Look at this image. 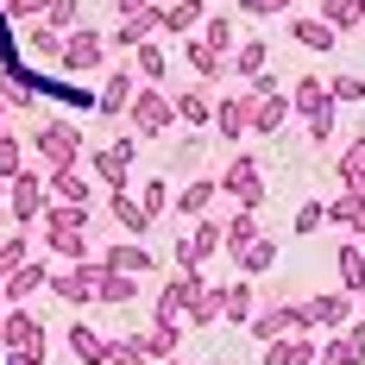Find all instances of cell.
I'll use <instances>...</instances> for the list:
<instances>
[{
    "mask_svg": "<svg viewBox=\"0 0 365 365\" xmlns=\"http://www.w3.org/2000/svg\"><path fill=\"white\" fill-rule=\"evenodd\" d=\"M88 208H70V202H51L44 208V246L63 258V264H82V258H95L88 252Z\"/></svg>",
    "mask_w": 365,
    "mask_h": 365,
    "instance_id": "obj_1",
    "label": "cell"
},
{
    "mask_svg": "<svg viewBox=\"0 0 365 365\" xmlns=\"http://www.w3.org/2000/svg\"><path fill=\"white\" fill-rule=\"evenodd\" d=\"M82 151H88V139H82V126H76V120H44V126L32 133L38 170H76V164H82Z\"/></svg>",
    "mask_w": 365,
    "mask_h": 365,
    "instance_id": "obj_2",
    "label": "cell"
},
{
    "mask_svg": "<svg viewBox=\"0 0 365 365\" xmlns=\"http://www.w3.org/2000/svg\"><path fill=\"white\" fill-rule=\"evenodd\" d=\"M215 252H227V220H215V215L189 220V233L177 240V271H202Z\"/></svg>",
    "mask_w": 365,
    "mask_h": 365,
    "instance_id": "obj_3",
    "label": "cell"
},
{
    "mask_svg": "<svg viewBox=\"0 0 365 365\" xmlns=\"http://www.w3.org/2000/svg\"><path fill=\"white\" fill-rule=\"evenodd\" d=\"M126 120H133V133H145V139H164V133L177 126V101H170L164 88H151V82H139V95H133V108H126Z\"/></svg>",
    "mask_w": 365,
    "mask_h": 365,
    "instance_id": "obj_4",
    "label": "cell"
},
{
    "mask_svg": "<svg viewBox=\"0 0 365 365\" xmlns=\"http://www.w3.org/2000/svg\"><path fill=\"white\" fill-rule=\"evenodd\" d=\"M44 208H51V182H44V170H19V177L6 182V220L32 227V220H44Z\"/></svg>",
    "mask_w": 365,
    "mask_h": 365,
    "instance_id": "obj_5",
    "label": "cell"
},
{
    "mask_svg": "<svg viewBox=\"0 0 365 365\" xmlns=\"http://www.w3.org/2000/svg\"><path fill=\"white\" fill-rule=\"evenodd\" d=\"M133 158H139V139H133V133H126V139H113V145H101L95 151V158H88V177L101 182V189H133V182H126V170H133Z\"/></svg>",
    "mask_w": 365,
    "mask_h": 365,
    "instance_id": "obj_6",
    "label": "cell"
},
{
    "mask_svg": "<svg viewBox=\"0 0 365 365\" xmlns=\"http://www.w3.org/2000/svg\"><path fill=\"white\" fill-rule=\"evenodd\" d=\"M315 322H309V302H277V309H258L252 322H246V334L252 340H284V334H309Z\"/></svg>",
    "mask_w": 365,
    "mask_h": 365,
    "instance_id": "obj_7",
    "label": "cell"
},
{
    "mask_svg": "<svg viewBox=\"0 0 365 365\" xmlns=\"http://www.w3.org/2000/svg\"><path fill=\"white\" fill-rule=\"evenodd\" d=\"M220 189H227L240 208H258V202H264V164H258L252 151H240V158L220 170Z\"/></svg>",
    "mask_w": 365,
    "mask_h": 365,
    "instance_id": "obj_8",
    "label": "cell"
},
{
    "mask_svg": "<svg viewBox=\"0 0 365 365\" xmlns=\"http://www.w3.org/2000/svg\"><path fill=\"white\" fill-rule=\"evenodd\" d=\"M108 44H113L108 32H95V26H76V32L63 38V70H76V76L101 70V63H108Z\"/></svg>",
    "mask_w": 365,
    "mask_h": 365,
    "instance_id": "obj_9",
    "label": "cell"
},
{
    "mask_svg": "<svg viewBox=\"0 0 365 365\" xmlns=\"http://www.w3.org/2000/svg\"><path fill=\"white\" fill-rule=\"evenodd\" d=\"M252 108H258V95H246V88H240V95H220V101H215V133L227 139V145H240V139L252 133Z\"/></svg>",
    "mask_w": 365,
    "mask_h": 365,
    "instance_id": "obj_10",
    "label": "cell"
},
{
    "mask_svg": "<svg viewBox=\"0 0 365 365\" xmlns=\"http://www.w3.org/2000/svg\"><path fill=\"white\" fill-rule=\"evenodd\" d=\"M95 284H101V258H82V264H63V271L51 277V290L63 296L70 309H82V302H95Z\"/></svg>",
    "mask_w": 365,
    "mask_h": 365,
    "instance_id": "obj_11",
    "label": "cell"
},
{
    "mask_svg": "<svg viewBox=\"0 0 365 365\" xmlns=\"http://www.w3.org/2000/svg\"><path fill=\"white\" fill-rule=\"evenodd\" d=\"M290 108H296V120L334 113V88H328V76H296V82H290Z\"/></svg>",
    "mask_w": 365,
    "mask_h": 365,
    "instance_id": "obj_12",
    "label": "cell"
},
{
    "mask_svg": "<svg viewBox=\"0 0 365 365\" xmlns=\"http://www.w3.org/2000/svg\"><path fill=\"white\" fill-rule=\"evenodd\" d=\"M32 340H44V322H38L26 302H13V309L0 315V353H13V346H32Z\"/></svg>",
    "mask_w": 365,
    "mask_h": 365,
    "instance_id": "obj_13",
    "label": "cell"
},
{
    "mask_svg": "<svg viewBox=\"0 0 365 365\" xmlns=\"http://www.w3.org/2000/svg\"><path fill=\"white\" fill-rule=\"evenodd\" d=\"M158 32H164V6L151 0V6H139V13H126V19H120V32H113V44L139 51V44H151Z\"/></svg>",
    "mask_w": 365,
    "mask_h": 365,
    "instance_id": "obj_14",
    "label": "cell"
},
{
    "mask_svg": "<svg viewBox=\"0 0 365 365\" xmlns=\"http://www.w3.org/2000/svg\"><path fill=\"white\" fill-rule=\"evenodd\" d=\"M44 182H51V202H70V208H88L95 202V177L76 164V170H44Z\"/></svg>",
    "mask_w": 365,
    "mask_h": 365,
    "instance_id": "obj_15",
    "label": "cell"
},
{
    "mask_svg": "<svg viewBox=\"0 0 365 365\" xmlns=\"http://www.w3.org/2000/svg\"><path fill=\"white\" fill-rule=\"evenodd\" d=\"M63 38L57 26H44V19H32V32H19V51L32 57V63H63Z\"/></svg>",
    "mask_w": 365,
    "mask_h": 365,
    "instance_id": "obj_16",
    "label": "cell"
},
{
    "mask_svg": "<svg viewBox=\"0 0 365 365\" xmlns=\"http://www.w3.org/2000/svg\"><path fill=\"white\" fill-rule=\"evenodd\" d=\"M309 322H315V328H346V322H353V296L346 290H322V296H309Z\"/></svg>",
    "mask_w": 365,
    "mask_h": 365,
    "instance_id": "obj_17",
    "label": "cell"
},
{
    "mask_svg": "<svg viewBox=\"0 0 365 365\" xmlns=\"http://www.w3.org/2000/svg\"><path fill=\"white\" fill-rule=\"evenodd\" d=\"M108 220H113V227H120V233H133V240H139V233H145V227H151L145 202H139L133 189H113V195H108Z\"/></svg>",
    "mask_w": 365,
    "mask_h": 365,
    "instance_id": "obj_18",
    "label": "cell"
},
{
    "mask_svg": "<svg viewBox=\"0 0 365 365\" xmlns=\"http://www.w3.org/2000/svg\"><path fill=\"white\" fill-rule=\"evenodd\" d=\"M322 346L309 334H284V340H264V365H315Z\"/></svg>",
    "mask_w": 365,
    "mask_h": 365,
    "instance_id": "obj_19",
    "label": "cell"
},
{
    "mask_svg": "<svg viewBox=\"0 0 365 365\" xmlns=\"http://www.w3.org/2000/svg\"><path fill=\"white\" fill-rule=\"evenodd\" d=\"M133 95H139V76H133V70H113L108 82H101V95H95V108L108 113V120H120V113L133 108Z\"/></svg>",
    "mask_w": 365,
    "mask_h": 365,
    "instance_id": "obj_20",
    "label": "cell"
},
{
    "mask_svg": "<svg viewBox=\"0 0 365 365\" xmlns=\"http://www.w3.org/2000/svg\"><path fill=\"white\" fill-rule=\"evenodd\" d=\"M202 290V271H170L164 277V290H158V315H177L182 322V309H189V296Z\"/></svg>",
    "mask_w": 365,
    "mask_h": 365,
    "instance_id": "obj_21",
    "label": "cell"
},
{
    "mask_svg": "<svg viewBox=\"0 0 365 365\" xmlns=\"http://www.w3.org/2000/svg\"><path fill=\"white\" fill-rule=\"evenodd\" d=\"M101 264H108V271H126V277H151V252H145V240H113L108 252H101Z\"/></svg>",
    "mask_w": 365,
    "mask_h": 365,
    "instance_id": "obj_22",
    "label": "cell"
},
{
    "mask_svg": "<svg viewBox=\"0 0 365 365\" xmlns=\"http://www.w3.org/2000/svg\"><path fill=\"white\" fill-rule=\"evenodd\" d=\"M139 334H145V353L158 365L177 359V346H182V322H177V315H151V328H139Z\"/></svg>",
    "mask_w": 365,
    "mask_h": 365,
    "instance_id": "obj_23",
    "label": "cell"
},
{
    "mask_svg": "<svg viewBox=\"0 0 365 365\" xmlns=\"http://www.w3.org/2000/svg\"><path fill=\"white\" fill-rule=\"evenodd\" d=\"M334 182L365 195V133H353V139H346V151L334 158Z\"/></svg>",
    "mask_w": 365,
    "mask_h": 365,
    "instance_id": "obj_24",
    "label": "cell"
},
{
    "mask_svg": "<svg viewBox=\"0 0 365 365\" xmlns=\"http://www.w3.org/2000/svg\"><path fill=\"white\" fill-rule=\"evenodd\" d=\"M258 315V284H220V322H252Z\"/></svg>",
    "mask_w": 365,
    "mask_h": 365,
    "instance_id": "obj_25",
    "label": "cell"
},
{
    "mask_svg": "<svg viewBox=\"0 0 365 365\" xmlns=\"http://www.w3.org/2000/svg\"><path fill=\"white\" fill-rule=\"evenodd\" d=\"M296 120V108H290V88H277V95H264L252 108V133H284Z\"/></svg>",
    "mask_w": 365,
    "mask_h": 365,
    "instance_id": "obj_26",
    "label": "cell"
},
{
    "mask_svg": "<svg viewBox=\"0 0 365 365\" xmlns=\"http://www.w3.org/2000/svg\"><path fill=\"white\" fill-rule=\"evenodd\" d=\"M334 271H340V290L359 296L365 290V240H346V246L334 252Z\"/></svg>",
    "mask_w": 365,
    "mask_h": 365,
    "instance_id": "obj_27",
    "label": "cell"
},
{
    "mask_svg": "<svg viewBox=\"0 0 365 365\" xmlns=\"http://www.w3.org/2000/svg\"><path fill=\"white\" fill-rule=\"evenodd\" d=\"M328 220H334V227H346L353 240H365V195H359V189H340V195L328 202Z\"/></svg>",
    "mask_w": 365,
    "mask_h": 365,
    "instance_id": "obj_28",
    "label": "cell"
},
{
    "mask_svg": "<svg viewBox=\"0 0 365 365\" xmlns=\"http://www.w3.org/2000/svg\"><path fill=\"white\" fill-rule=\"evenodd\" d=\"M202 26H208V0H170V6H164V32L195 38Z\"/></svg>",
    "mask_w": 365,
    "mask_h": 365,
    "instance_id": "obj_29",
    "label": "cell"
},
{
    "mask_svg": "<svg viewBox=\"0 0 365 365\" xmlns=\"http://www.w3.org/2000/svg\"><path fill=\"white\" fill-rule=\"evenodd\" d=\"M182 57H189V76H195V82H227V76H233V57H215V51H202L195 38L182 44Z\"/></svg>",
    "mask_w": 365,
    "mask_h": 365,
    "instance_id": "obj_30",
    "label": "cell"
},
{
    "mask_svg": "<svg viewBox=\"0 0 365 365\" xmlns=\"http://www.w3.org/2000/svg\"><path fill=\"white\" fill-rule=\"evenodd\" d=\"M139 284H145V277H126V271H108V264H101V284H95V302H108V309H126V302L139 296Z\"/></svg>",
    "mask_w": 365,
    "mask_h": 365,
    "instance_id": "obj_31",
    "label": "cell"
},
{
    "mask_svg": "<svg viewBox=\"0 0 365 365\" xmlns=\"http://www.w3.org/2000/svg\"><path fill=\"white\" fill-rule=\"evenodd\" d=\"M290 38H296V44H302V51H334V38H340V32H334V26H328V19H322V13H296Z\"/></svg>",
    "mask_w": 365,
    "mask_h": 365,
    "instance_id": "obj_32",
    "label": "cell"
},
{
    "mask_svg": "<svg viewBox=\"0 0 365 365\" xmlns=\"http://www.w3.org/2000/svg\"><path fill=\"white\" fill-rule=\"evenodd\" d=\"M195 44H202V51H215V57H233V51H240V32H233V19H227V13H208V26L195 32Z\"/></svg>",
    "mask_w": 365,
    "mask_h": 365,
    "instance_id": "obj_33",
    "label": "cell"
},
{
    "mask_svg": "<svg viewBox=\"0 0 365 365\" xmlns=\"http://www.w3.org/2000/svg\"><path fill=\"white\" fill-rule=\"evenodd\" d=\"M70 353H76V359H82V365H108L113 340H108V334H95V328H88V322H76V328H70Z\"/></svg>",
    "mask_w": 365,
    "mask_h": 365,
    "instance_id": "obj_34",
    "label": "cell"
},
{
    "mask_svg": "<svg viewBox=\"0 0 365 365\" xmlns=\"http://www.w3.org/2000/svg\"><path fill=\"white\" fill-rule=\"evenodd\" d=\"M177 101V120H189V126H215V95H208V82H195V88H182V95H170Z\"/></svg>",
    "mask_w": 365,
    "mask_h": 365,
    "instance_id": "obj_35",
    "label": "cell"
},
{
    "mask_svg": "<svg viewBox=\"0 0 365 365\" xmlns=\"http://www.w3.org/2000/svg\"><path fill=\"white\" fill-rule=\"evenodd\" d=\"M208 322H220V284L202 277V290L189 296V309H182V328H208Z\"/></svg>",
    "mask_w": 365,
    "mask_h": 365,
    "instance_id": "obj_36",
    "label": "cell"
},
{
    "mask_svg": "<svg viewBox=\"0 0 365 365\" xmlns=\"http://www.w3.org/2000/svg\"><path fill=\"white\" fill-rule=\"evenodd\" d=\"M51 277H57V271H44L38 258H26L19 271H6V296H13V302H26V296H38L44 284H51Z\"/></svg>",
    "mask_w": 365,
    "mask_h": 365,
    "instance_id": "obj_37",
    "label": "cell"
},
{
    "mask_svg": "<svg viewBox=\"0 0 365 365\" xmlns=\"http://www.w3.org/2000/svg\"><path fill=\"white\" fill-rule=\"evenodd\" d=\"M252 240H264V227H258V208H233V220H227V252L240 258Z\"/></svg>",
    "mask_w": 365,
    "mask_h": 365,
    "instance_id": "obj_38",
    "label": "cell"
},
{
    "mask_svg": "<svg viewBox=\"0 0 365 365\" xmlns=\"http://www.w3.org/2000/svg\"><path fill=\"white\" fill-rule=\"evenodd\" d=\"M215 195H220V177H215V182H208V177H195V182H182V189H177V208H182L189 220H202Z\"/></svg>",
    "mask_w": 365,
    "mask_h": 365,
    "instance_id": "obj_39",
    "label": "cell"
},
{
    "mask_svg": "<svg viewBox=\"0 0 365 365\" xmlns=\"http://www.w3.org/2000/svg\"><path fill=\"white\" fill-rule=\"evenodd\" d=\"M233 264H240V277H264V271L277 264V240H271V233H264V240H252V246L233 258Z\"/></svg>",
    "mask_w": 365,
    "mask_h": 365,
    "instance_id": "obj_40",
    "label": "cell"
},
{
    "mask_svg": "<svg viewBox=\"0 0 365 365\" xmlns=\"http://www.w3.org/2000/svg\"><path fill=\"white\" fill-rule=\"evenodd\" d=\"M322 19L334 32H359L365 26V0H322Z\"/></svg>",
    "mask_w": 365,
    "mask_h": 365,
    "instance_id": "obj_41",
    "label": "cell"
},
{
    "mask_svg": "<svg viewBox=\"0 0 365 365\" xmlns=\"http://www.w3.org/2000/svg\"><path fill=\"white\" fill-rule=\"evenodd\" d=\"M264 57H271V51H264V38H246V44L233 51V76H240V82L264 76Z\"/></svg>",
    "mask_w": 365,
    "mask_h": 365,
    "instance_id": "obj_42",
    "label": "cell"
},
{
    "mask_svg": "<svg viewBox=\"0 0 365 365\" xmlns=\"http://www.w3.org/2000/svg\"><path fill=\"white\" fill-rule=\"evenodd\" d=\"M133 57H139V63H133V76H139V82H151V88H158V82H164V44H158V38H151V44H139V51H133Z\"/></svg>",
    "mask_w": 365,
    "mask_h": 365,
    "instance_id": "obj_43",
    "label": "cell"
},
{
    "mask_svg": "<svg viewBox=\"0 0 365 365\" xmlns=\"http://www.w3.org/2000/svg\"><path fill=\"white\" fill-rule=\"evenodd\" d=\"M108 365H151V353H145V334H126V340H113Z\"/></svg>",
    "mask_w": 365,
    "mask_h": 365,
    "instance_id": "obj_44",
    "label": "cell"
},
{
    "mask_svg": "<svg viewBox=\"0 0 365 365\" xmlns=\"http://www.w3.org/2000/svg\"><path fill=\"white\" fill-rule=\"evenodd\" d=\"M44 26L76 32V26H82V0H51V6H44Z\"/></svg>",
    "mask_w": 365,
    "mask_h": 365,
    "instance_id": "obj_45",
    "label": "cell"
},
{
    "mask_svg": "<svg viewBox=\"0 0 365 365\" xmlns=\"http://www.w3.org/2000/svg\"><path fill=\"white\" fill-rule=\"evenodd\" d=\"M26 258H32V246H26V233H6V240H0V271H19Z\"/></svg>",
    "mask_w": 365,
    "mask_h": 365,
    "instance_id": "obj_46",
    "label": "cell"
},
{
    "mask_svg": "<svg viewBox=\"0 0 365 365\" xmlns=\"http://www.w3.org/2000/svg\"><path fill=\"white\" fill-rule=\"evenodd\" d=\"M334 88V108H346V101H365V76H328Z\"/></svg>",
    "mask_w": 365,
    "mask_h": 365,
    "instance_id": "obj_47",
    "label": "cell"
},
{
    "mask_svg": "<svg viewBox=\"0 0 365 365\" xmlns=\"http://www.w3.org/2000/svg\"><path fill=\"white\" fill-rule=\"evenodd\" d=\"M315 227H328V202H302L296 208V233H315Z\"/></svg>",
    "mask_w": 365,
    "mask_h": 365,
    "instance_id": "obj_48",
    "label": "cell"
},
{
    "mask_svg": "<svg viewBox=\"0 0 365 365\" xmlns=\"http://www.w3.org/2000/svg\"><path fill=\"white\" fill-rule=\"evenodd\" d=\"M51 353H44V340H32V346H13V353H0V365H44Z\"/></svg>",
    "mask_w": 365,
    "mask_h": 365,
    "instance_id": "obj_49",
    "label": "cell"
},
{
    "mask_svg": "<svg viewBox=\"0 0 365 365\" xmlns=\"http://www.w3.org/2000/svg\"><path fill=\"white\" fill-rule=\"evenodd\" d=\"M44 6H51V0H0L6 19H44Z\"/></svg>",
    "mask_w": 365,
    "mask_h": 365,
    "instance_id": "obj_50",
    "label": "cell"
},
{
    "mask_svg": "<svg viewBox=\"0 0 365 365\" xmlns=\"http://www.w3.org/2000/svg\"><path fill=\"white\" fill-rule=\"evenodd\" d=\"M240 13H252V19H271V13H290V0H233Z\"/></svg>",
    "mask_w": 365,
    "mask_h": 365,
    "instance_id": "obj_51",
    "label": "cell"
},
{
    "mask_svg": "<svg viewBox=\"0 0 365 365\" xmlns=\"http://www.w3.org/2000/svg\"><path fill=\"white\" fill-rule=\"evenodd\" d=\"M302 126H309V145H334V113H315Z\"/></svg>",
    "mask_w": 365,
    "mask_h": 365,
    "instance_id": "obj_52",
    "label": "cell"
},
{
    "mask_svg": "<svg viewBox=\"0 0 365 365\" xmlns=\"http://www.w3.org/2000/svg\"><path fill=\"white\" fill-rule=\"evenodd\" d=\"M139 202H145V215L158 220L164 208H170V189H164V182H145V195H139Z\"/></svg>",
    "mask_w": 365,
    "mask_h": 365,
    "instance_id": "obj_53",
    "label": "cell"
},
{
    "mask_svg": "<svg viewBox=\"0 0 365 365\" xmlns=\"http://www.w3.org/2000/svg\"><path fill=\"white\" fill-rule=\"evenodd\" d=\"M246 95H258V101H264V95H277V76H271V70L252 76V82H246Z\"/></svg>",
    "mask_w": 365,
    "mask_h": 365,
    "instance_id": "obj_54",
    "label": "cell"
},
{
    "mask_svg": "<svg viewBox=\"0 0 365 365\" xmlns=\"http://www.w3.org/2000/svg\"><path fill=\"white\" fill-rule=\"evenodd\" d=\"M113 6H120V19H126V13H139V6H151V0H113Z\"/></svg>",
    "mask_w": 365,
    "mask_h": 365,
    "instance_id": "obj_55",
    "label": "cell"
},
{
    "mask_svg": "<svg viewBox=\"0 0 365 365\" xmlns=\"http://www.w3.org/2000/svg\"><path fill=\"white\" fill-rule=\"evenodd\" d=\"M6 309H13V296H6V271H0V315H6Z\"/></svg>",
    "mask_w": 365,
    "mask_h": 365,
    "instance_id": "obj_56",
    "label": "cell"
},
{
    "mask_svg": "<svg viewBox=\"0 0 365 365\" xmlns=\"http://www.w3.org/2000/svg\"><path fill=\"white\" fill-rule=\"evenodd\" d=\"M6 108H13V101H6V76H0V113H6Z\"/></svg>",
    "mask_w": 365,
    "mask_h": 365,
    "instance_id": "obj_57",
    "label": "cell"
},
{
    "mask_svg": "<svg viewBox=\"0 0 365 365\" xmlns=\"http://www.w3.org/2000/svg\"><path fill=\"white\" fill-rule=\"evenodd\" d=\"M0 215H6V195H0Z\"/></svg>",
    "mask_w": 365,
    "mask_h": 365,
    "instance_id": "obj_58",
    "label": "cell"
},
{
    "mask_svg": "<svg viewBox=\"0 0 365 365\" xmlns=\"http://www.w3.org/2000/svg\"><path fill=\"white\" fill-rule=\"evenodd\" d=\"M164 365H177V359H164Z\"/></svg>",
    "mask_w": 365,
    "mask_h": 365,
    "instance_id": "obj_59",
    "label": "cell"
}]
</instances>
